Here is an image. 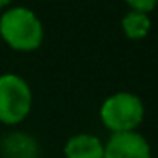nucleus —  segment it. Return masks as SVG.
<instances>
[{"label":"nucleus","instance_id":"obj_2","mask_svg":"<svg viewBox=\"0 0 158 158\" xmlns=\"http://www.w3.org/2000/svg\"><path fill=\"white\" fill-rule=\"evenodd\" d=\"M144 107L139 97L129 92H119L107 97L100 107V121L112 133H129L141 124Z\"/></svg>","mask_w":158,"mask_h":158},{"label":"nucleus","instance_id":"obj_4","mask_svg":"<svg viewBox=\"0 0 158 158\" xmlns=\"http://www.w3.org/2000/svg\"><path fill=\"white\" fill-rule=\"evenodd\" d=\"M104 158H151L148 141L136 131L112 133L104 146Z\"/></svg>","mask_w":158,"mask_h":158},{"label":"nucleus","instance_id":"obj_5","mask_svg":"<svg viewBox=\"0 0 158 158\" xmlns=\"http://www.w3.org/2000/svg\"><path fill=\"white\" fill-rule=\"evenodd\" d=\"M0 150L4 158H36L39 146L32 136L26 133H10L2 139Z\"/></svg>","mask_w":158,"mask_h":158},{"label":"nucleus","instance_id":"obj_1","mask_svg":"<svg viewBox=\"0 0 158 158\" xmlns=\"http://www.w3.org/2000/svg\"><path fill=\"white\" fill-rule=\"evenodd\" d=\"M0 36L15 51H34L44 39L39 17L27 7H12L0 17Z\"/></svg>","mask_w":158,"mask_h":158},{"label":"nucleus","instance_id":"obj_3","mask_svg":"<svg viewBox=\"0 0 158 158\" xmlns=\"http://www.w3.org/2000/svg\"><path fill=\"white\" fill-rule=\"evenodd\" d=\"M32 107V90L22 77L15 73L0 75V123L14 126L29 116Z\"/></svg>","mask_w":158,"mask_h":158},{"label":"nucleus","instance_id":"obj_8","mask_svg":"<svg viewBox=\"0 0 158 158\" xmlns=\"http://www.w3.org/2000/svg\"><path fill=\"white\" fill-rule=\"evenodd\" d=\"M126 4L129 5L133 10L148 14V12H151L155 9V5L158 4V0H126Z\"/></svg>","mask_w":158,"mask_h":158},{"label":"nucleus","instance_id":"obj_6","mask_svg":"<svg viewBox=\"0 0 158 158\" xmlns=\"http://www.w3.org/2000/svg\"><path fill=\"white\" fill-rule=\"evenodd\" d=\"M66 158H104V144L94 134H77L65 144Z\"/></svg>","mask_w":158,"mask_h":158},{"label":"nucleus","instance_id":"obj_9","mask_svg":"<svg viewBox=\"0 0 158 158\" xmlns=\"http://www.w3.org/2000/svg\"><path fill=\"white\" fill-rule=\"evenodd\" d=\"M10 2H14V0H0V9H4L5 5H9Z\"/></svg>","mask_w":158,"mask_h":158},{"label":"nucleus","instance_id":"obj_7","mask_svg":"<svg viewBox=\"0 0 158 158\" xmlns=\"http://www.w3.org/2000/svg\"><path fill=\"white\" fill-rule=\"evenodd\" d=\"M123 31L124 34L129 39H143L144 36L150 32L151 22L148 19V14H143V12H136L131 10L124 15L123 19Z\"/></svg>","mask_w":158,"mask_h":158}]
</instances>
